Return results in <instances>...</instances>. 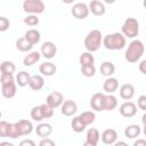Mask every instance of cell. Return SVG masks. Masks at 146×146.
I'll list each match as a JSON object with an SVG mask.
<instances>
[{
  "instance_id": "46",
  "label": "cell",
  "mask_w": 146,
  "mask_h": 146,
  "mask_svg": "<svg viewBox=\"0 0 146 146\" xmlns=\"http://www.w3.org/2000/svg\"><path fill=\"white\" fill-rule=\"evenodd\" d=\"M0 145H9V146H13V144L9 143V141H2V143H0Z\"/></svg>"
},
{
  "instance_id": "21",
  "label": "cell",
  "mask_w": 146,
  "mask_h": 146,
  "mask_svg": "<svg viewBox=\"0 0 146 146\" xmlns=\"http://www.w3.org/2000/svg\"><path fill=\"white\" fill-rule=\"evenodd\" d=\"M16 83L15 82H11V83H8V84H3L2 86V89H1V92H2V96L5 98H13L15 95H16Z\"/></svg>"
},
{
  "instance_id": "30",
  "label": "cell",
  "mask_w": 146,
  "mask_h": 146,
  "mask_svg": "<svg viewBox=\"0 0 146 146\" xmlns=\"http://www.w3.org/2000/svg\"><path fill=\"white\" fill-rule=\"evenodd\" d=\"M16 48L19 50V51H29L33 48V44H31L25 38H19L17 41H16Z\"/></svg>"
},
{
  "instance_id": "20",
  "label": "cell",
  "mask_w": 146,
  "mask_h": 146,
  "mask_svg": "<svg viewBox=\"0 0 146 146\" xmlns=\"http://www.w3.org/2000/svg\"><path fill=\"white\" fill-rule=\"evenodd\" d=\"M140 132H141V129L138 124H130L124 129V136L127 138H130V139L139 137Z\"/></svg>"
},
{
  "instance_id": "38",
  "label": "cell",
  "mask_w": 146,
  "mask_h": 146,
  "mask_svg": "<svg viewBox=\"0 0 146 146\" xmlns=\"http://www.w3.org/2000/svg\"><path fill=\"white\" fill-rule=\"evenodd\" d=\"M9 25H10L9 19L6 18V17H3V16H0V32L7 31L9 29Z\"/></svg>"
},
{
  "instance_id": "12",
  "label": "cell",
  "mask_w": 146,
  "mask_h": 146,
  "mask_svg": "<svg viewBox=\"0 0 146 146\" xmlns=\"http://www.w3.org/2000/svg\"><path fill=\"white\" fill-rule=\"evenodd\" d=\"M86 138H87V140L84 143V146H97L100 136H99V132L96 128H90L87 131Z\"/></svg>"
},
{
  "instance_id": "6",
  "label": "cell",
  "mask_w": 146,
  "mask_h": 146,
  "mask_svg": "<svg viewBox=\"0 0 146 146\" xmlns=\"http://www.w3.org/2000/svg\"><path fill=\"white\" fill-rule=\"evenodd\" d=\"M71 13H72V15H73L75 18H78V19H84V18H87L88 15H89V8H88V6H87L86 3H83V2H78V3H75V5L72 7Z\"/></svg>"
},
{
  "instance_id": "37",
  "label": "cell",
  "mask_w": 146,
  "mask_h": 146,
  "mask_svg": "<svg viewBox=\"0 0 146 146\" xmlns=\"http://www.w3.org/2000/svg\"><path fill=\"white\" fill-rule=\"evenodd\" d=\"M24 23H25L26 25H29V26H35V25L39 24V18H38L36 15L30 14L29 16H26V17L24 18Z\"/></svg>"
},
{
  "instance_id": "7",
  "label": "cell",
  "mask_w": 146,
  "mask_h": 146,
  "mask_svg": "<svg viewBox=\"0 0 146 146\" xmlns=\"http://www.w3.org/2000/svg\"><path fill=\"white\" fill-rule=\"evenodd\" d=\"M119 111H120V114L122 116H124V117H132V116H135L137 114V106L132 102H124L120 106Z\"/></svg>"
},
{
  "instance_id": "42",
  "label": "cell",
  "mask_w": 146,
  "mask_h": 146,
  "mask_svg": "<svg viewBox=\"0 0 146 146\" xmlns=\"http://www.w3.org/2000/svg\"><path fill=\"white\" fill-rule=\"evenodd\" d=\"M39 145L40 146H55V141L49 139L48 137H46V138H42V140L39 143Z\"/></svg>"
},
{
  "instance_id": "41",
  "label": "cell",
  "mask_w": 146,
  "mask_h": 146,
  "mask_svg": "<svg viewBox=\"0 0 146 146\" xmlns=\"http://www.w3.org/2000/svg\"><path fill=\"white\" fill-rule=\"evenodd\" d=\"M137 106H138L141 111H146V96H145V95H143V96H140V97L138 98V100H137Z\"/></svg>"
},
{
  "instance_id": "14",
  "label": "cell",
  "mask_w": 146,
  "mask_h": 146,
  "mask_svg": "<svg viewBox=\"0 0 146 146\" xmlns=\"http://www.w3.org/2000/svg\"><path fill=\"white\" fill-rule=\"evenodd\" d=\"M135 96V88L131 83H124L120 88V97L124 100H130Z\"/></svg>"
},
{
  "instance_id": "8",
  "label": "cell",
  "mask_w": 146,
  "mask_h": 146,
  "mask_svg": "<svg viewBox=\"0 0 146 146\" xmlns=\"http://www.w3.org/2000/svg\"><path fill=\"white\" fill-rule=\"evenodd\" d=\"M57 52V47L55 46L54 42L51 41H46L42 43L41 46V55L44 57V58H48V59H51L55 57Z\"/></svg>"
},
{
  "instance_id": "17",
  "label": "cell",
  "mask_w": 146,
  "mask_h": 146,
  "mask_svg": "<svg viewBox=\"0 0 146 146\" xmlns=\"http://www.w3.org/2000/svg\"><path fill=\"white\" fill-rule=\"evenodd\" d=\"M39 71L44 76H51V75H54L56 73L57 67H56L55 64H52L50 62H46V63H42L39 66Z\"/></svg>"
},
{
  "instance_id": "47",
  "label": "cell",
  "mask_w": 146,
  "mask_h": 146,
  "mask_svg": "<svg viewBox=\"0 0 146 146\" xmlns=\"http://www.w3.org/2000/svg\"><path fill=\"white\" fill-rule=\"evenodd\" d=\"M106 3H108V5H111V3H114L115 2V0H104Z\"/></svg>"
},
{
  "instance_id": "49",
  "label": "cell",
  "mask_w": 146,
  "mask_h": 146,
  "mask_svg": "<svg viewBox=\"0 0 146 146\" xmlns=\"http://www.w3.org/2000/svg\"><path fill=\"white\" fill-rule=\"evenodd\" d=\"M115 144H116L117 146H119V145H127V143H124V141H117V143L115 141Z\"/></svg>"
},
{
  "instance_id": "45",
  "label": "cell",
  "mask_w": 146,
  "mask_h": 146,
  "mask_svg": "<svg viewBox=\"0 0 146 146\" xmlns=\"http://www.w3.org/2000/svg\"><path fill=\"white\" fill-rule=\"evenodd\" d=\"M133 145L135 146H146V140L145 139H139V140H137V141H135L133 143Z\"/></svg>"
},
{
  "instance_id": "33",
  "label": "cell",
  "mask_w": 146,
  "mask_h": 146,
  "mask_svg": "<svg viewBox=\"0 0 146 146\" xmlns=\"http://www.w3.org/2000/svg\"><path fill=\"white\" fill-rule=\"evenodd\" d=\"M71 127H72L73 131H75V132H82L86 129L87 125L81 121V119L79 116H75L72 120V122H71Z\"/></svg>"
},
{
  "instance_id": "43",
  "label": "cell",
  "mask_w": 146,
  "mask_h": 146,
  "mask_svg": "<svg viewBox=\"0 0 146 146\" xmlns=\"http://www.w3.org/2000/svg\"><path fill=\"white\" fill-rule=\"evenodd\" d=\"M19 145H21V146H24V145H29V146H35V143H34L33 140H31V139H25V140H22V141L19 143Z\"/></svg>"
},
{
  "instance_id": "26",
  "label": "cell",
  "mask_w": 146,
  "mask_h": 146,
  "mask_svg": "<svg viewBox=\"0 0 146 146\" xmlns=\"http://www.w3.org/2000/svg\"><path fill=\"white\" fill-rule=\"evenodd\" d=\"M115 72V66L112 62H104L102 63L100 65V73L104 75V76H111L113 75Z\"/></svg>"
},
{
  "instance_id": "40",
  "label": "cell",
  "mask_w": 146,
  "mask_h": 146,
  "mask_svg": "<svg viewBox=\"0 0 146 146\" xmlns=\"http://www.w3.org/2000/svg\"><path fill=\"white\" fill-rule=\"evenodd\" d=\"M8 125H9V123L7 121H1L0 120V137H7Z\"/></svg>"
},
{
  "instance_id": "44",
  "label": "cell",
  "mask_w": 146,
  "mask_h": 146,
  "mask_svg": "<svg viewBox=\"0 0 146 146\" xmlns=\"http://www.w3.org/2000/svg\"><path fill=\"white\" fill-rule=\"evenodd\" d=\"M145 66H146V60L144 59V60H141L140 64H139V71H140L143 74H146V68H145Z\"/></svg>"
},
{
  "instance_id": "16",
  "label": "cell",
  "mask_w": 146,
  "mask_h": 146,
  "mask_svg": "<svg viewBox=\"0 0 146 146\" xmlns=\"http://www.w3.org/2000/svg\"><path fill=\"white\" fill-rule=\"evenodd\" d=\"M44 86V79L41 76V75H32L30 76V80H29V87L32 89V90H41Z\"/></svg>"
},
{
  "instance_id": "29",
  "label": "cell",
  "mask_w": 146,
  "mask_h": 146,
  "mask_svg": "<svg viewBox=\"0 0 146 146\" xmlns=\"http://www.w3.org/2000/svg\"><path fill=\"white\" fill-rule=\"evenodd\" d=\"M79 117L81 119V121H82L86 125H89V124L94 123V121H95V119H96V114H95L94 112H91V111H86V112H82V113L79 115Z\"/></svg>"
},
{
  "instance_id": "22",
  "label": "cell",
  "mask_w": 146,
  "mask_h": 146,
  "mask_svg": "<svg viewBox=\"0 0 146 146\" xmlns=\"http://www.w3.org/2000/svg\"><path fill=\"white\" fill-rule=\"evenodd\" d=\"M117 106V99L112 94L105 95L104 99V111H113Z\"/></svg>"
},
{
  "instance_id": "31",
  "label": "cell",
  "mask_w": 146,
  "mask_h": 146,
  "mask_svg": "<svg viewBox=\"0 0 146 146\" xmlns=\"http://www.w3.org/2000/svg\"><path fill=\"white\" fill-rule=\"evenodd\" d=\"M30 74L26 72V71H21L17 76H16V83L19 86V87H25L29 84V80H30Z\"/></svg>"
},
{
  "instance_id": "10",
  "label": "cell",
  "mask_w": 146,
  "mask_h": 146,
  "mask_svg": "<svg viewBox=\"0 0 146 146\" xmlns=\"http://www.w3.org/2000/svg\"><path fill=\"white\" fill-rule=\"evenodd\" d=\"M63 102H64L63 95H62L60 92H58V91H52L51 94H49L48 97H47V100H46V103H47L50 107H52V108L59 107Z\"/></svg>"
},
{
  "instance_id": "39",
  "label": "cell",
  "mask_w": 146,
  "mask_h": 146,
  "mask_svg": "<svg viewBox=\"0 0 146 146\" xmlns=\"http://www.w3.org/2000/svg\"><path fill=\"white\" fill-rule=\"evenodd\" d=\"M0 82H1V86L14 82V76H13V74H1Z\"/></svg>"
},
{
  "instance_id": "11",
  "label": "cell",
  "mask_w": 146,
  "mask_h": 146,
  "mask_svg": "<svg viewBox=\"0 0 146 146\" xmlns=\"http://www.w3.org/2000/svg\"><path fill=\"white\" fill-rule=\"evenodd\" d=\"M78 111V105L74 100H65L62 103V114L65 115V116H72L73 114H75V112Z\"/></svg>"
},
{
  "instance_id": "27",
  "label": "cell",
  "mask_w": 146,
  "mask_h": 146,
  "mask_svg": "<svg viewBox=\"0 0 146 146\" xmlns=\"http://www.w3.org/2000/svg\"><path fill=\"white\" fill-rule=\"evenodd\" d=\"M22 133H21V130H19V127H18V123L15 122V123H9L8 125V131H7V137L11 138V139H16L18 137H21Z\"/></svg>"
},
{
  "instance_id": "18",
  "label": "cell",
  "mask_w": 146,
  "mask_h": 146,
  "mask_svg": "<svg viewBox=\"0 0 146 146\" xmlns=\"http://www.w3.org/2000/svg\"><path fill=\"white\" fill-rule=\"evenodd\" d=\"M119 88V82L115 78H111L108 76L105 81H104V84H103V89L104 91H106L107 94H113L114 91H116Z\"/></svg>"
},
{
  "instance_id": "23",
  "label": "cell",
  "mask_w": 146,
  "mask_h": 146,
  "mask_svg": "<svg viewBox=\"0 0 146 146\" xmlns=\"http://www.w3.org/2000/svg\"><path fill=\"white\" fill-rule=\"evenodd\" d=\"M24 38H25L31 44L34 46L35 43H38V42L40 41L41 35H40V32H39V31H36V30H34V29H31V30H27V31L25 32Z\"/></svg>"
},
{
  "instance_id": "36",
  "label": "cell",
  "mask_w": 146,
  "mask_h": 146,
  "mask_svg": "<svg viewBox=\"0 0 146 146\" xmlns=\"http://www.w3.org/2000/svg\"><path fill=\"white\" fill-rule=\"evenodd\" d=\"M31 117L33 119V121H36V122H40L43 120V115H42L40 106H34L31 110Z\"/></svg>"
},
{
  "instance_id": "34",
  "label": "cell",
  "mask_w": 146,
  "mask_h": 146,
  "mask_svg": "<svg viewBox=\"0 0 146 146\" xmlns=\"http://www.w3.org/2000/svg\"><path fill=\"white\" fill-rule=\"evenodd\" d=\"M81 73L87 76V78H91L96 74V67L94 65H84L81 66Z\"/></svg>"
},
{
  "instance_id": "48",
  "label": "cell",
  "mask_w": 146,
  "mask_h": 146,
  "mask_svg": "<svg viewBox=\"0 0 146 146\" xmlns=\"http://www.w3.org/2000/svg\"><path fill=\"white\" fill-rule=\"evenodd\" d=\"M62 1H63L64 3H67V5H68V3H72L74 0H62Z\"/></svg>"
},
{
  "instance_id": "50",
  "label": "cell",
  "mask_w": 146,
  "mask_h": 146,
  "mask_svg": "<svg viewBox=\"0 0 146 146\" xmlns=\"http://www.w3.org/2000/svg\"><path fill=\"white\" fill-rule=\"evenodd\" d=\"M1 116H2V113H1V112H0V119H1Z\"/></svg>"
},
{
  "instance_id": "13",
  "label": "cell",
  "mask_w": 146,
  "mask_h": 146,
  "mask_svg": "<svg viewBox=\"0 0 146 146\" xmlns=\"http://www.w3.org/2000/svg\"><path fill=\"white\" fill-rule=\"evenodd\" d=\"M117 140V132L114 129H106L102 133V141L106 145H113Z\"/></svg>"
},
{
  "instance_id": "9",
  "label": "cell",
  "mask_w": 146,
  "mask_h": 146,
  "mask_svg": "<svg viewBox=\"0 0 146 146\" xmlns=\"http://www.w3.org/2000/svg\"><path fill=\"white\" fill-rule=\"evenodd\" d=\"M104 99H105V94L103 92H97L95 94L91 99H90V106L92 110L97 112L104 111Z\"/></svg>"
},
{
  "instance_id": "15",
  "label": "cell",
  "mask_w": 146,
  "mask_h": 146,
  "mask_svg": "<svg viewBox=\"0 0 146 146\" xmlns=\"http://www.w3.org/2000/svg\"><path fill=\"white\" fill-rule=\"evenodd\" d=\"M88 8H89V11H91L96 16L104 15L105 14V10H106L104 3L100 2V1H98V0H91L90 3H89V6H88Z\"/></svg>"
},
{
  "instance_id": "2",
  "label": "cell",
  "mask_w": 146,
  "mask_h": 146,
  "mask_svg": "<svg viewBox=\"0 0 146 146\" xmlns=\"http://www.w3.org/2000/svg\"><path fill=\"white\" fill-rule=\"evenodd\" d=\"M144 50H145L144 43L140 40H133V41L130 42L128 49L125 50L124 57H125L127 62H129V63H136L144 55Z\"/></svg>"
},
{
  "instance_id": "28",
  "label": "cell",
  "mask_w": 146,
  "mask_h": 146,
  "mask_svg": "<svg viewBox=\"0 0 146 146\" xmlns=\"http://www.w3.org/2000/svg\"><path fill=\"white\" fill-rule=\"evenodd\" d=\"M16 70V66L13 62L9 60H5L0 64V72L1 74H13Z\"/></svg>"
},
{
  "instance_id": "5",
  "label": "cell",
  "mask_w": 146,
  "mask_h": 146,
  "mask_svg": "<svg viewBox=\"0 0 146 146\" xmlns=\"http://www.w3.org/2000/svg\"><path fill=\"white\" fill-rule=\"evenodd\" d=\"M44 8L46 6L42 0H25L23 2V9L25 13L29 14H41L44 11Z\"/></svg>"
},
{
  "instance_id": "32",
  "label": "cell",
  "mask_w": 146,
  "mask_h": 146,
  "mask_svg": "<svg viewBox=\"0 0 146 146\" xmlns=\"http://www.w3.org/2000/svg\"><path fill=\"white\" fill-rule=\"evenodd\" d=\"M79 60H80L81 66H84V65H94L95 58H94V56L91 55V52L87 51V52H82V54H81Z\"/></svg>"
},
{
  "instance_id": "1",
  "label": "cell",
  "mask_w": 146,
  "mask_h": 146,
  "mask_svg": "<svg viewBox=\"0 0 146 146\" xmlns=\"http://www.w3.org/2000/svg\"><path fill=\"white\" fill-rule=\"evenodd\" d=\"M102 41L104 47L108 50H120L125 46V36L119 32L105 35Z\"/></svg>"
},
{
  "instance_id": "25",
  "label": "cell",
  "mask_w": 146,
  "mask_h": 146,
  "mask_svg": "<svg viewBox=\"0 0 146 146\" xmlns=\"http://www.w3.org/2000/svg\"><path fill=\"white\" fill-rule=\"evenodd\" d=\"M40 57H41L40 52H38V51H32V52H30L29 55H26V56L24 57L23 64H24L25 66H32L33 64H35L36 62H39Z\"/></svg>"
},
{
  "instance_id": "4",
  "label": "cell",
  "mask_w": 146,
  "mask_h": 146,
  "mask_svg": "<svg viewBox=\"0 0 146 146\" xmlns=\"http://www.w3.org/2000/svg\"><path fill=\"white\" fill-rule=\"evenodd\" d=\"M139 33V23L136 18L129 17L124 21L123 25H122V34L125 38L129 39H133L138 35Z\"/></svg>"
},
{
  "instance_id": "35",
  "label": "cell",
  "mask_w": 146,
  "mask_h": 146,
  "mask_svg": "<svg viewBox=\"0 0 146 146\" xmlns=\"http://www.w3.org/2000/svg\"><path fill=\"white\" fill-rule=\"evenodd\" d=\"M40 108H41V112H42V115H43V119H49L54 115V108L50 107L47 103L44 104H41L40 105Z\"/></svg>"
},
{
  "instance_id": "3",
  "label": "cell",
  "mask_w": 146,
  "mask_h": 146,
  "mask_svg": "<svg viewBox=\"0 0 146 146\" xmlns=\"http://www.w3.org/2000/svg\"><path fill=\"white\" fill-rule=\"evenodd\" d=\"M102 40H103L102 32L99 30H91L84 38V48L89 52L97 51L100 48Z\"/></svg>"
},
{
  "instance_id": "19",
  "label": "cell",
  "mask_w": 146,
  "mask_h": 146,
  "mask_svg": "<svg viewBox=\"0 0 146 146\" xmlns=\"http://www.w3.org/2000/svg\"><path fill=\"white\" fill-rule=\"evenodd\" d=\"M35 132L39 137L41 138H46V137H49L52 132V127L49 124V123H40L36 125L35 128Z\"/></svg>"
},
{
  "instance_id": "24",
  "label": "cell",
  "mask_w": 146,
  "mask_h": 146,
  "mask_svg": "<svg viewBox=\"0 0 146 146\" xmlns=\"http://www.w3.org/2000/svg\"><path fill=\"white\" fill-rule=\"evenodd\" d=\"M17 123H18V127H19L22 136H27L33 131V124H32L31 121H29V120H19Z\"/></svg>"
}]
</instances>
